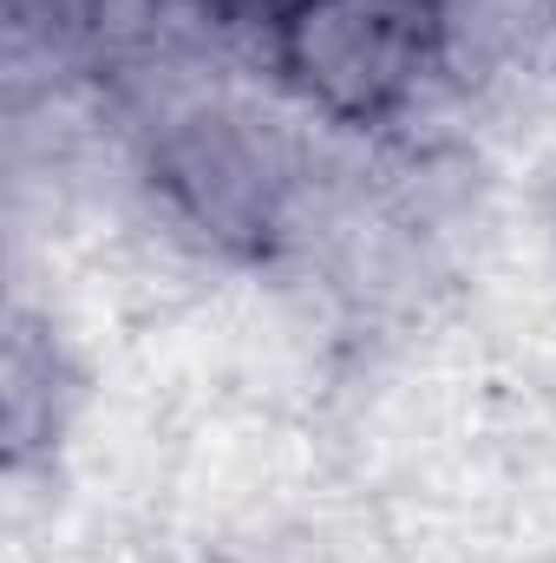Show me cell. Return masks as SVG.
<instances>
[{
	"label": "cell",
	"instance_id": "1",
	"mask_svg": "<svg viewBox=\"0 0 556 563\" xmlns=\"http://www.w3.org/2000/svg\"><path fill=\"white\" fill-rule=\"evenodd\" d=\"M445 40V0H314L281 20L288 79L334 119L393 112Z\"/></svg>",
	"mask_w": 556,
	"mask_h": 563
},
{
	"label": "cell",
	"instance_id": "2",
	"mask_svg": "<svg viewBox=\"0 0 556 563\" xmlns=\"http://www.w3.org/2000/svg\"><path fill=\"white\" fill-rule=\"evenodd\" d=\"M157 184L210 236L263 243L281 223L288 157H281L276 132H263L249 119L197 112V119H177L164 132V144H157Z\"/></svg>",
	"mask_w": 556,
	"mask_h": 563
}]
</instances>
